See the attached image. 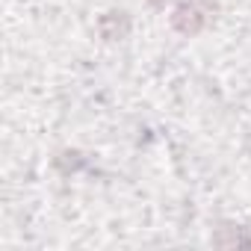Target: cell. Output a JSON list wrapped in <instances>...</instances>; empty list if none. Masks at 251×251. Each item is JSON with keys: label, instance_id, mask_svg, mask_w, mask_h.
<instances>
[{"label": "cell", "instance_id": "cell-1", "mask_svg": "<svg viewBox=\"0 0 251 251\" xmlns=\"http://www.w3.org/2000/svg\"><path fill=\"white\" fill-rule=\"evenodd\" d=\"M210 12H213V0H186V3H180L177 12H175V27L180 33L192 36L207 24Z\"/></svg>", "mask_w": 251, "mask_h": 251}, {"label": "cell", "instance_id": "cell-2", "mask_svg": "<svg viewBox=\"0 0 251 251\" xmlns=\"http://www.w3.org/2000/svg\"><path fill=\"white\" fill-rule=\"evenodd\" d=\"M100 33H103L106 39H118V36H124V33H127V18H124L121 12H109V15L100 21Z\"/></svg>", "mask_w": 251, "mask_h": 251}]
</instances>
